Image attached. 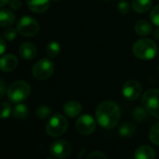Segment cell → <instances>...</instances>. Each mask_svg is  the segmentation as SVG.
<instances>
[{"instance_id":"obj_1","label":"cell","mask_w":159,"mask_h":159,"mask_svg":"<svg viewBox=\"0 0 159 159\" xmlns=\"http://www.w3.org/2000/svg\"><path fill=\"white\" fill-rule=\"evenodd\" d=\"M96 118L99 125L103 128H113L118 125L121 118L120 107L113 101H104L98 106Z\"/></svg>"},{"instance_id":"obj_2","label":"cell","mask_w":159,"mask_h":159,"mask_svg":"<svg viewBox=\"0 0 159 159\" xmlns=\"http://www.w3.org/2000/svg\"><path fill=\"white\" fill-rule=\"evenodd\" d=\"M31 87L25 81H16L7 89V96L12 103H22L30 96Z\"/></svg>"},{"instance_id":"obj_3","label":"cell","mask_w":159,"mask_h":159,"mask_svg":"<svg viewBox=\"0 0 159 159\" xmlns=\"http://www.w3.org/2000/svg\"><path fill=\"white\" fill-rule=\"evenodd\" d=\"M132 52L134 55L139 59L150 60L156 55L157 46L153 40L148 39H142L134 43Z\"/></svg>"},{"instance_id":"obj_4","label":"cell","mask_w":159,"mask_h":159,"mask_svg":"<svg viewBox=\"0 0 159 159\" xmlns=\"http://www.w3.org/2000/svg\"><path fill=\"white\" fill-rule=\"evenodd\" d=\"M68 127V122L66 118L62 114H54L51 117L46 125V132L49 136L57 138L64 135Z\"/></svg>"},{"instance_id":"obj_5","label":"cell","mask_w":159,"mask_h":159,"mask_svg":"<svg viewBox=\"0 0 159 159\" xmlns=\"http://www.w3.org/2000/svg\"><path fill=\"white\" fill-rule=\"evenodd\" d=\"M142 106L154 118L159 119V90L151 88L145 91L141 99Z\"/></svg>"},{"instance_id":"obj_6","label":"cell","mask_w":159,"mask_h":159,"mask_svg":"<svg viewBox=\"0 0 159 159\" xmlns=\"http://www.w3.org/2000/svg\"><path fill=\"white\" fill-rule=\"evenodd\" d=\"M53 72L54 65L51 60L47 58L39 60L34 64L32 67V75L39 81H44V80L50 78Z\"/></svg>"},{"instance_id":"obj_7","label":"cell","mask_w":159,"mask_h":159,"mask_svg":"<svg viewBox=\"0 0 159 159\" xmlns=\"http://www.w3.org/2000/svg\"><path fill=\"white\" fill-rule=\"evenodd\" d=\"M16 29L22 36L34 37L39 31V24L31 16H24L19 20Z\"/></svg>"},{"instance_id":"obj_8","label":"cell","mask_w":159,"mask_h":159,"mask_svg":"<svg viewBox=\"0 0 159 159\" xmlns=\"http://www.w3.org/2000/svg\"><path fill=\"white\" fill-rule=\"evenodd\" d=\"M97 124L91 115L84 114L80 116L76 123V128L78 132L82 135H91L96 130Z\"/></svg>"},{"instance_id":"obj_9","label":"cell","mask_w":159,"mask_h":159,"mask_svg":"<svg viewBox=\"0 0 159 159\" xmlns=\"http://www.w3.org/2000/svg\"><path fill=\"white\" fill-rule=\"evenodd\" d=\"M71 144L65 139H58L52 143L50 147V152L56 158H66L71 153Z\"/></svg>"},{"instance_id":"obj_10","label":"cell","mask_w":159,"mask_h":159,"mask_svg":"<svg viewBox=\"0 0 159 159\" xmlns=\"http://www.w3.org/2000/svg\"><path fill=\"white\" fill-rule=\"evenodd\" d=\"M122 93L124 97L128 100H136L142 93L141 85L137 81H127L122 86Z\"/></svg>"},{"instance_id":"obj_11","label":"cell","mask_w":159,"mask_h":159,"mask_svg":"<svg viewBox=\"0 0 159 159\" xmlns=\"http://www.w3.org/2000/svg\"><path fill=\"white\" fill-rule=\"evenodd\" d=\"M18 66V59L14 54H4L0 57V70L3 72L13 71Z\"/></svg>"},{"instance_id":"obj_12","label":"cell","mask_w":159,"mask_h":159,"mask_svg":"<svg viewBox=\"0 0 159 159\" xmlns=\"http://www.w3.org/2000/svg\"><path fill=\"white\" fill-rule=\"evenodd\" d=\"M29 10L35 13H44L51 5V0H26Z\"/></svg>"},{"instance_id":"obj_13","label":"cell","mask_w":159,"mask_h":159,"mask_svg":"<svg viewBox=\"0 0 159 159\" xmlns=\"http://www.w3.org/2000/svg\"><path fill=\"white\" fill-rule=\"evenodd\" d=\"M19 53L25 60H32L37 56V48L31 42H25L19 48Z\"/></svg>"},{"instance_id":"obj_14","label":"cell","mask_w":159,"mask_h":159,"mask_svg":"<svg viewBox=\"0 0 159 159\" xmlns=\"http://www.w3.org/2000/svg\"><path fill=\"white\" fill-rule=\"evenodd\" d=\"M82 110H83V107L81 103L78 101H74V100L66 102L64 106V112L66 113V116L70 118L79 116L82 112Z\"/></svg>"},{"instance_id":"obj_15","label":"cell","mask_w":159,"mask_h":159,"mask_svg":"<svg viewBox=\"0 0 159 159\" xmlns=\"http://www.w3.org/2000/svg\"><path fill=\"white\" fill-rule=\"evenodd\" d=\"M15 14L11 10L1 9L0 10V26L1 27H10L15 22Z\"/></svg>"},{"instance_id":"obj_16","label":"cell","mask_w":159,"mask_h":159,"mask_svg":"<svg viewBox=\"0 0 159 159\" xmlns=\"http://www.w3.org/2000/svg\"><path fill=\"white\" fill-rule=\"evenodd\" d=\"M154 157H155L154 150L148 145L139 146L135 151L134 153L135 159H154Z\"/></svg>"},{"instance_id":"obj_17","label":"cell","mask_w":159,"mask_h":159,"mask_svg":"<svg viewBox=\"0 0 159 159\" xmlns=\"http://www.w3.org/2000/svg\"><path fill=\"white\" fill-rule=\"evenodd\" d=\"M135 32L139 36H148L151 34L152 28V25L145 20H139L135 25Z\"/></svg>"},{"instance_id":"obj_18","label":"cell","mask_w":159,"mask_h":159,"mask_svg":"<svg viewBox=\"0 0 159 159\" xmlns=\"http://www.w3.org/2000/svg\"><path fill=\"white\" fill-rule=\"evenodd\" d=\"M152 7V0H133L132 9L138 13H143Z\"/></svg>"},{"instance_id":"obj_19","label":"cell","mask_w":159,"mask_h":159,"mask_svg":"<svg viewBox=\"0 0 159 159\" xmlns=\"http://www.w3.org/2000/svg\"><path fill=\"white\" fill-rule=\"evenodd\" d=\"M29 114L28 107L25 104L18 103L13 109H12V117L15 119H25Z\"/></svg>"},{"instance_id":"obj_20","label":"cell","mask_w":159,"mask_h":159,"mask_svg":"<svg viewBox=\"0 0 159 159\" xmlns=\"http://www.w3.org/2000/svg\"><path fill=\"white\" fill-rule=\"evenodd\" d=\"M119 135L125 138H128L133 136L136 133V126L132 123H124L120 127H119Z\"/></svg>"},{"instance_id":"obj_21","label":"cell","mask_w":159,"mask_h":159,"mask_svg":"<svg viewBox=\"0 0 159 159\" xmlns=\"http://www.w3.org/2000/svg\"><path fill=\"white\" fill-rule=\"evenodd\" d=\"M61 51V46L58 42L56 41H52L47 45L46 48V52L47 55L50 58H55L56 56H58V54L60 53Z\"/></svg>"},{"instance_id":"obj_22","label":"cell","mask_w":159,"mask_h":159,"mask_svg":"<svg viewBox=\"0 0 159 159\" xmlns=\"http://www.w3.org/2000/svg\"><path fill=\"white\" fill-rule=\"evenodd\" d=\"M149 139L151 142L155 145H159V122L155 123L149 131Z\"/></svg>"},{"instance_id":"obj_23","label":"cell","mask_w":159,"mask_h":159,"mask_svg":"<svg viewBox=\"0 0 159 159\" xmlns=\"http://www.w3.org/2000/svg\"><path fill=\"white\" fill-rule=\"evenodd\" d=\"M148 113L149 112L144 107H137L133 111V118L137 122H142L147 118Z\"/></svg>"},{"instance_id":"obj_24","label":"cell","mask_w":159,"mask_h":159,"mask_svg":"<svg viewBox=\"0 0 159 159\" xmlns=\"http://www.w3.org/2000/svg\"><path fill=\"white\" fill-rule=\"evenodd\" d=\"M12 113L11 105L8 102L0 103V119H7Z\"/></svg>"},{"instance_id":"obj_25","label":"cell","mask_w":159,"mask_h":159,"mask_svg":"<svg viewBox=\"0 0 159 159\" xmlns=\"http://www.w3.org/2000/svg\"><path fill=\"white\" fill-rule=\"evenodd\" d=\"M52 114V110L47 105H40L36 110V115L39 119H46Z\"/></svg>"},{"instance_id":"obj_26","label":"cell","mask_w":159,"mask_h":159,"mask_svg":"<svg viewBox=\"0 0 159 159\" xmlns=\"http://www.w3.org/2000/svg\"><path fill=\"white\" fill-rule=\"evenodd\" d=\"M17 33H18V31H17L16 28L8 27V28L4 31V33H3V38H4L6 40H8V41H12V40H14V39H16Z\"/></svg>"},{"instance_id":"obj_27","label":"cell","mask_w":159,"mask_h":159,"mask_svg":"<svg viewBox=\"0 0 159 159\" xmlns=\"http://www.w3.org/2000/svg\"><path fill=\"white\" fill-rule=\"evenodd\" d=\"M150 19H151V22L159 27V5L155 6L152 11H151V13H150Z\"/></svg>"},{"instance_id":"obj_28","label":"cell","mask_w":159,"mask_h":159,"mask_svg":"<svg viewBox=\"0 0 159 159\" xmlns=\"http://www.w3.org/2000/svg\"><path fill=\"white\" fill-rule=\"evenodd\" d=\"M86 159H109L108 156L106 155V153H104L103 152L100 151H94L92 152Z\"/></svg>"},{"instance_id":"obj_29","label":"cell","mask_w":159,"mask_h":159,"mask_svg":"<svg viewBox=\"0 0 159 159\" xmlns=\"http://www.w3.org/2000/svg\"><path fill=\"white\" fill-rule=\"evenodd\" d=\"M118 10L121 13L123 14H126L129 12V10H130V6L129 4L126 2V1H121L118 3Z\"/></svg>"},{"instance_id":"obj_30","label":"cell","mask_w":159,"mask_h":159,"mask_svg":"<svg viewBox=\"0 0 159 159\" xmlns=\"http://www.w3.org/2000/svg\"><path fill=\"white\" fill-rule=\"evenodd\" d=\"M8 5L10 6V9L11 11H19L23 6L21 0H10Z\"/></svg>"},{"instance_id":"obj_31","label":"cell","mask_w":159,"mask_h":159,"mask_svg":"<svg viewBox=\"0 0 159 159\" xmlns=\"http://www.w3.org/2000/svg\"><path fill=\"white\" fill-rule=\"evenodd\" d=\"M7 93V87H6V83L4 80L0 79V98H2L5 94Z\"/></svg>"},{"instance_id":"obj_32","label":"cell","mask_w":159,"mask_h":159,"mask_svg":"<svg viewBox=\"0 0 159 159\" xmlns=\"http://www.w3.org/2000/svg\"><path fill=\"white\" fill-rule=\"evenodd\" d=\"M6 50H7L6 42L2 38H0V55H3L4 52H6Z\"/></svg>"},{"instance_id":"obj_33","label":"cell","mask_w":159,"mask_h":159,"mask_svg":"<svg viewBox=\"0 0 159 159\" xmlns=\"http://www.w3.org/2000/svg\"><path fill=\"white\" fill-rule=\"evenodd\" d=\"M10 2V0H0V8H2L6 5H8Z\"/></svg>"},{"instance_id":"obj_34","label":"cell","mask_w":159,"mask_h":159,"mask_svg":"<svg viewBox=\"0 0 159 159\" xmlns=\"http://www.w3.org/2000/svg\"><path fill=\"white\" fill-rule=\"evenodd\" d=\"M153 37H154L156 39L159 40V27L156 28V29L154 30V32H153Z\"/></svg>"},{"instance_id":"obj_35","label":"cell","mask_w":159,"mask_h":159,"mask_svg":"<svg viewBox=\"0 0 159 159\" xmlns=\"http://www.w3.org/2000/svg\"><path fill=\"white\" fill-rule=\"evenodd\" d=\"M52 1H55V2H57V1H60V0H52Z\"/></svg>"},{"instance_id":"obj_36","label":"cell","mask_w":159,"mask_h":159,"mask_svg":"<svg viewBox=\"0 0 159 159\" xmlns=\"http://www.w3.org/2000/svg\"><path fill=\"white\" fill-rule=\"evenodd\" d=\"M47 159H52V158H47Z\"/></svg>"},{"instance_id":"obj_37","label":"cell","mask_w":159,"mask_h":159,"mask_svg":"<svg viewBox=\"0 0 159 159\" xmlns=\"http://www.w3.org/2000/svg\"><path fill=\"white\" fill-rule=\"evenodd\" d=\"M158 72H159V66H158Z\"/></svg>"}]
</instances>
